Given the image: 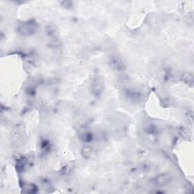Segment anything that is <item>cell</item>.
I'll list each match as a JSON object with an SVG mask.
<instances>
[{"label": "cell", "mask_w": 194, "mask_h": 194, "mask_svg": "<svg viewBox=\"0 0 194 194\" xmlns=\"http://www.w3.org/2000/svg\"><path fill=\"white\" fill-rule=\"evenodd\" d=\"M171 181V176L168 174H162L157 176L155 179V183L158 186H165Z\"/></svg>", "instance_id": "2"}, {"label": "cell", "mask_w": 194, "mask_h": 194, "mask_svg": "<svg viewBox=\"0 0 194 194\" xmlns=\"http://www.w3.org/2000/svg\"><path fill=\"white\" fill-rule=\"evenodd\" d=\"M103 80L100 77H96L94 79L92 83V90L93 93L96 96H99L102 94L103 89Z\"/></svg>", "instance_id": "1"}, {"label": "cell", "mask_w": 194, "mask_h": 194, "mask_svg": "<svg viewBox=\"0 0 194 194\" xmlns=\"http://www.w3.org/2000/svg\"><path fill=\"white\" fill-rule=\"evenodd\" d=\"M36 190H37V187H36V186H34L33 184H29L24 186V191L26 192V193H35V192H36Z\"/></svg>", "instance_id": "4"}, {"label": "cell", "mask_w": 194, "mask_h": 194, "mask_svg": "<svg viewBox=\"0 0 194 194\" xmlns=\"http://www.w3.org/2000/svg\"><path fill=\"white\" fill-rule=\"evenodd\" d=\"M21 31L24 34H30L32 32L34 31V28H33V24H25L23 25L21 28Z\"/></svg>", "instance_id": "3"}, {"label": "cell", "mask_w": 194, "mask_h": 194, "mask_svg": "<svg viewBox=\"0 0 194 194\" xmlns=\"http://www.w3.org/2000/svg\"><path fill=\"white\" fill-rule=\"evenodd\" d=\"M82 153H83V156L84 157H90L92 154V149L90 147H84L82 150Z\"/></svg>", "instance_id": "5"}]
</instances>
